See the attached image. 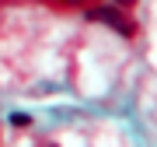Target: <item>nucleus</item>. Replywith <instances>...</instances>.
<instances>
[{"mask_svg": "<svg viewBox=\"0 0 157 147\" xmlns=\"http://www.w3.org/2000/svg\"><path fill=\"white\" fill-rule=\"evenodd\" d=\"M91 18H94V21L112 25L119 35H136V25H133V21H126V18L115 11V7H98V11H91Z\"/></svg>", "mask_w": 157, "mask_h": 147, "instance_id": "f257e3e1", "label": "nucleus"}, {"mask_svg": "<svg viewBox=\"0 0 157 147\" xmlns=\"http://www.w3.org/2000/svg\"><path fill=\"white\" fill-rule=\"evenodd\" d=\"M11 123H14V126H28V123H32V119H28V116H25V112H14V116H11Z\"/></svg>", "mask_w": 157, "mask_h": 147, "instance_id": "f03ea898", "label": "nucleus"}, {"mask_svg": "<svg viewBox=\"0 0 157 147\" xmlns=\"http://www.w3.org/2000/svg\"><path fill=\"white\" fill-rule=\"evenodd\" d=\"M52 4H59V7H80V4H87V0H52Z\"/></svg>", "mask_w": 157, "mask_h": 147, "instance_id": "7ed1b4c3", "label": "nucleus"}, {"mask_svg": "<svg viewBox=\"0 0 157 147\" xmlns=\"http://www.w3.org/2000/svg\"><path fill=\"white\" fill-rule=\"evenodd\" d=\"M115 4H119V7H129V4H136V0H115Z\"/></svg>", "mask_w": 157, "mask_h": 147, "instance_id": "20e7f679", "label": "nucleus"}]
</instances>
